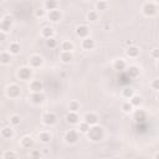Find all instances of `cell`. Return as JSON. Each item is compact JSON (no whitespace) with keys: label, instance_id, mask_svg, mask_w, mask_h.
Instances as JSON below:
<instances>
[{"label":"cell","instance_id":"6da1fadb","mask_svg":"<svg viewBox=\"0 0 159 159\" xmlns=\"http://www.w3.org/2000/svg\"><path fill=\"white\" fill-rule=\"evenodd\" d=\"M88 137L92 141H100V139L103 137V129L101 127H93V128H90L88 131Z\"/></svg>","mask_w":159,"mask_h":159},{"label":"cell","instance_id":"7a4b0ae2","mask_svg":"<svg viewBox=\"0 0 159 159\" xmlns=\"http://www.w3.org/2000/svg\"><path fill=\"white\" fill-rule=\"evenodd\" d=\"M143 10H144V14L148 15V16H152V15H154L157 13V7L152 3H147L144 5V7H143Z\"/></svg>","mask_w":159,"mask_h":159},{"label":"cell","instance_id":"3957f363","mask_svg":"<svg viewBox=\"0 0 159 159\" xmlns=\"http://www.w3.org/2000/svg\"><path fill=\"white\" fill-rule=\"evenodd\" d=\"M65 139H66L67 143H75L78 139V135H77V133L75 131H70V132H67Z\"/></svg>","mask_w":159,"mask_h":159},{"label":"cell","instance_id":"277c9868","mask_svg":"<svg viewBox=\"0 0 159 159\" xmlns=\"http://www.w3.org/2000/svg\"><path fill=\"white\" fill-rule=\"evenodd\" d=\"M30 76H31V70L30 69L24 67V69H21L20 71H19V77H20L21 80H28V78H30Z\"/></svg>","mask_w":159,"mask_h":159},{"label":"cell","instance_id":"5b68a950","mask_svg":"<svg viewBox=\"0 0 159 159\" xmlns=\"http://www.w3.org/2000/svg\"><path fill=\"white\" fill-rule=\"evenodd\" d=\"M97 121H98L97 116L93 115V113H88V115H86V117H85V122L87 124H96Z\"/></svg>","mask_w":159,"mask_h":159},{"label":"cell","instance_id":"8992f818","mask_svg":"<svg viewBox=\"0 0 159 159\" xmlns=\"http://www.w3.org/2000/svg\"><path fill=\"white\" fill-rule=\"evenodd\" d=\"M19 93H20V88L15 85L10 86L9 88H7V94H9L10 97H16V96H19Z\"/></svg>","mask_w":159,"mask_h":159},{"label":"cell","instance_id":"52a82bcc","mask_svg":"<svg viewBox=\"0 0 159 159\" xmlns=\"http://www.w3.org/2000/svg\"><path fill=\"white\" fill-rule=\"evenodd\" d=\"M44 122L46 124H54L56 122V116L54 113H47L44 116Z\"/></svg>","mask_w":159,"mask_h":159},{"label":"cell","instance_id":"ba28073f","mask_svg":"<svg viewBox=\"0 0 159 159\" xmlns=\"http://www.w3.org/2000/svg\"><path fill=\"white\" fill-rule=\"evenodd\" d=\"M77 35L80 37H86L87 35H88V28L85 26V25L78 26V28H77Z\"/></svg>","mask_w":159,"mask_h":159},{"label":"cell","instance_id":"9c48e42d","mask_svg":"<svg viewBox=\"0 0 159 159\" xmlns=\"http://www.w3.org/2000/svg\"><path fill=\"white\" fill-rule=\"evenodd\" d=\"M49 19L52 21H59L60 19H61V14H60V11H57V10H52L49 13Z\"/></svg>","mask_w":159,"mask_h":159},{"label":"cell","instance_id":"30bf717a","mask_svg":"<svg viewBox=\"0 0 159 159\" xmlns=\"http://www.w3.org/2000/svg\"><path fill=\"white\" fill-rule=\"evenodd\" d=\"M82 46H83V49H86V50H92L94 47V41L92 39H86V40H83Z\"/></svg>","mask_w":159,"mask_h":159},{"label":"cell","instance_id":"8fae6325","mask_svg":"<svg viewBox=\"0 0 159 159\" xmlns=\"http://www.w3.org/2000/svg\"><path fill=\"white\" fill-rule=\"evenodd\" d=\"M66 118H67V122H69V123H72V124H75V123L78 122V116H77L75 112H70L69 115H67Z\"/></svg>","mask_w":159,"mask_h":159},{"label":"cell","instance_id":"7c38bea8","mask_svg":"<svg viewBox=\"0 0 159 159\" xmlns=\"http://www.w3.org/2000/svg\"><path fill=\"white\" fill-rule=\"evenodd\" d=\"M30 63H31L34 67H39L41 63H42V59H41L40 56H32V57L30 59Z\"/></svg>","mask_w":159,"mask_h":159},{"label":"cell","instance_id":"4fadbf2b","mask_svg":"<svg viewBox=\"0 0 159 159\" xmlns=\"http://www.w3.org/2000/svg\"><path fill=\"white\" fill-rule=\"evenodd\" d=\"M31 90L34 91L35 93H39L41 90H42V83H41L40 81H34L31 83Z\"/></svg>","mask_w":159,"mask_h":159},{"label":"cell","instance_id":"5bb4252c","mask_svg":"<svg viewBox=\"0 0 159 159\" xmlns=\"http://www.w3.org/2000/svg\"><path fill=\"white\" fill-rule=\"evenodd\" d=\"M135 121H137L138 123H144V121H146V113L142 112V111L137 112V113H135Z\"/></svg>","mask_w":159,"mask_h":159},{"label":"cell","instance_id":"9a60e30c","mask_svg":"<svg viewBox=\"0 0 159 159\" xmlns=\"http://www.w3.org/2000/svg\"><path fill=\"white\" fill-rule=\"evenodd\" d=\"M60 59H61L63 62H70L71 60H72V55H71L70 52H62L61 56H60Z\"/></svg>","mask_w":159,"mask_h":159},{"label":"cell","instance_id":"2e32d148","mask_svg":"<svg viewBox=\"0 0 159 159\" xmlns=\"http://www.w3.org/2000/svg\"><path fill=\"white\" fill-rule=\"evenodd\" d=\"M139 54V50L137 47H129L127 50V55L128 56H132V57H134V56H137Z\"/></svg>","mask_w":159,"mask_h":159},{"label":"cell","instance_id":"e0dca14e","mask_svg":"<svg viewBox=\"0 0 159 159\" xmlns=\"http://www.w3.org/2000/svg\"><path fill=\"white\" fill-rule=\"evenodd\" d=\"M124 67H126V63H124L123 60H117L115 62V69L116 70H124Z\"/></svg>","mask_w":159,"mask_h":159},{"label":"cell","instance_id":"ac0fdd59","mask_svg":"<svg viewBox=\"0 0 159 159\" xmlns=\"http://www.w3.org/2000/svg\"><path fill=\"white\" fill-rule=\"evenodd\" d=\"M51 139V135L46 133V132H42V133H40V141L44 142V143H47Z\"/></svg>","mask_w":159,"mask_h":159},{"label":"cell","instance_id":"d6986e66","mask_svg":"<svg viewBox=\"0 0 159 159\" xmlns=\"http://www.w3.org/2000/svg\"><path fill=\"white\" fill-rule=\"evenodd\" d=\"M72 44L71 42H69V41H65V42L62 44V50H63V52H70L71 50H72Z\"/></svg>","mask_w":159,"mask_h":159},{"label":"cell","instance_id":"ffe728a7","mask_svg":"<svg viewBox=\"0 0 159 159\" xmlns=\"http://www.w3.org/2000/svg\"><path fill=\"white\" fill-rule=\"evenodd\" d=\"M52 34H54V31H52L51 28H45V29L42 30V35H44L45 37H47V39H51Z\"/></svg>","mask_w":159,"mask_h":159},{"label":"cell","instance_id":"44dd1931","mask_svg":"<svg viewBox=\"0 0 159 159\" xmlns=\"http://www.w3.org/2000/svg\"><path fill=\"white\" fill-rule=\"evenodd\" d=\"M32 101L35 102V103H41V102L44 101V96H42V94H40V92L39 93H35L32 96Z\"/></svg>","mask_w":159,"mask_h":159},{"label":"cell","instance_id":"7402d4cb","mask_svg":"<svg viewBox=\"0 0 159 159\" xmlns=\"http://www.w3.org/2000/svg\"><path fill=\"white\" fill-rule=\"evenodd\" d=\"M1 134H3L4 138H10L11 135H13V131H11L10 128H4L1 131Z\"/></svg>","mask_w":159,"mask_h":159},{"label":"cell","instance_id":"603a6c76","mask_svg":"<svg viewBox=\"0 0 159 159\" xmlns=\"http://www.w3.org/2000/svg\"><path fill=\"white\" fill-rule=\"evenodd\" d=\"M45 6H46L47 9H50V11H52V10H56L57 3H56V1H46V3H45Z\"/></svg>","mask_w":159,"mask_h":159},{"label":"cell","instance_id":"cb8c5ba5","mask_svg":"<svg viewBox=\"0 0 159 159\" xmlns=\"http://www.w3.org/2000/svg\"><path fill=\"white\" fill-rule=\"evenodd\" d=\"M127 73H128V76H129L131 78H133V77H135L138 75V69H137V67H131L129 71H128Z\"/></svg>","mask_w":159,"mask_h":159},{"label":"cell","instance_id":"d4e9b609","mask_svg":"<svg viewBox=\"0 0 159 159\" xmlns=\"http://www.w3.org/2000/svg\"><path fill=\"white\" fill-rule=\"evenodd\" d=\"M10 24H11V21L10 20H4L1 22V29H3V31H7V29H10Z\"/></svg>","mask_w":159,"mask_h":159},{"label":"cell","instance_id":"484cf974","mask_svg":"<svg viewBox=\"0 0 159 159\" xmlns=\"http://www.w3.org/2000/svg\"><path fill=\"white\" fill-rule=\"evenodd\" d=\"M22 146L26 147V148H30L32 146V139L31 138H24L22 139Z\"/></svg>","mask_w":159,"mask_h":159},{"label":"cell","instance_id":"4316f807","mask_svg":"<svg viewBox=\"0 0 159 159\" xmlns=\"http://www.w3.org/2000/svg\"><path fill=\"white\" fill-rule=\"evenodd\" d=\"M10 51L13 52V54H19V51H20V46H19L18 44H13L10 46Z\"/></svg>","mask_w":159,"mask_h":159},{"label":"cell","instance_id":"83f0119b","mask_svg":"<svg viewBox=\"0 0 159 159\" xmlns=\"http://www.w3.org/2000/svg\"><path fill=\"white\" fill-rule=\"evenodd\" d=\"M141 102H142L141 97H132V101H131L132 106H138L139 103H141Z\"/></svg>","mask_w":159,"mask_h":159},{"label":"cell","instance_id":"f1b7e54d","mask_svg":"<svg viewBox=\"0 0 159 159\" xmlns=\"http://www.w3.org/2000/svg\"><path fill=\"white\" fill-rule=\"evenodd\" d=\"M90 124H87L86 122L85 123H81L80 124V129H81V132H88L90 131Z\"/></svg>","mask_w":159,"mask_h":159},{"label":"cell","instance_id":"f546056e","mask_svg":"<svg viewBox=\"0 0 159 159\" xmlns=\"http://www.w3.org/2000/svg\"><path fill=\"white\" fill-rule=\"evenodd\" d=\"M56 45H57V41H56L55 39H52V37H51V39L47 40V46L49 47H55Z\"/></svg>","mask_w":159,"mask_h":159},{"label":"cell","instance_id":"4dcf8cb0","mask_svg":"<svg viewBox=\"0 0 159 159\" xmlns=\"http://www.w3.org/2000/svg\"><path fill=\"white\" fill-rule=\"evenodd\" d=\"M4 158H5V159H16L14 152H6L5 156H4Z\"/></svg>","mask_w":159,"mask_h":159},{"label":"cell","instance_id":"1f68e13d","mask_svg":"<svg viewBox=\"0 0 159 159\" xmlns=\"http://www.w3.org/2000/svg\"><path fill=\"white\" fill-rule=\"evenodd\" d=\"M88 20H91V21L97 20V14L94 13V11H91V13L88 14Z\"/></svg>","mask_w":159,"mask_h":159},{"label":"cell","instance_id":"d6a6232c","mask_svg":"<svg viewBox=\"0 0 159 159\" xmlns=\"http://www.w3.org/2000/svg\"><path fill=\"white\" fill-rule=\"evenodd\" d=\"M10 61V57H9V55H6V54H3L1 55V62L3 63H7Z\"/></svg>","mask_w":159,"mask_h":159},{"label":"cell","instance_id":"836d02e7","mask_svg":"<svg viewBox=\"0 0 159 159\" xmlns=\"http://www.w3.org/2000/svg\"><path fill=\"white\" fill-rule=\"evenodd\" d=\"M10 122L13 123V124H19V123H20V118H19L18 116H14V117H11Z\"/></svg>","mask_w":159,"mask_h":159},{"label":"cell","instance_id":"e575fe53","mask_svg":"<svg viewBox=\"0 0 159 159\" xmlns=\"http://www.w3.org/2000/svg\"><path fill=\"white\" fill-rule=\"evenodd\" d=\"M132 109V103H124L123 104V111L124 112H129Z\"/></svg>","mask_w":159,"mask_h":159},{"label":"cell","instance_id":"d590c367","mask_svg":"<svg viewBox=\"0 0 159 159\" xmlns=\"http://www.w3.org/2000/svg\"><path fill=\"white\" fill-rule=\"evenodd\" d=\"M152 87L154 90H158L159 91V80H154L153 83H152Z\"/></svg>","mask_w":159,"mask_h":159},{"label":"cell","instance_id":"8d00e7d4","mask_svg":"<svg viewBox=\"0 0 159 159\" xmlns=\"http://www.w3.org/2000/svg\"><path fill=\"white\" fill-rule=\"evenodd\" d=\"M106 6H107V3H97V7H98L100 10L106 9Z\"/></svg>","mask_w":159,"mask_h":159},{"label":"cell","instance_id":"74e56055","mask_svg":"<svg viewBox=\"0 0 159 159\" xmlns=\"http://www.w3.org/2000/svg\"><path fill=\"white\" fill-rule=\"evenodd\" d=\"M70 108L72 109V112H75V111H76V109L78 108V104L76 103V102H72V103L70 104Z\"/></svg>","mask_w":159,"mask_h":159},{"label":"cell","instance_id":"f35d334b","mask_svg":"<svg viewBox=\"0 0 159 159\" xmlns=\"http://www.w3.org/2000/svg\"><path fill=\"white\" fill-rule=\"evenodd\" d=\"M132 94H133V90L132 88H127L126 91H124V96H132Z\"/></svg>","mask_w":159,"mask_h":159},{"label":"cell","instance_id":"ab89813d","mask_svg":"<svg viewBox=\"0 0 159 159\" xmlns=\"http://www.w3.org/2000/svg\"><path fill=\"white\" fill-rule=\"evenodd\" d=\"M152 55L154 56V57H158V59H159V50H157V49H154V50L152 51Z\"/></svg>","mask_w":159,"mask_h":159},{"label":"cell","instance_id":"60d3db41","mask_svg":"<svg viewBox=\"0 0 159 159\" xmlns=\"http://www.w3.org/2000/svg\"><path fill=\"white\" fill-rule=\"evenodd\" d=\"M36 14H37V16H41V15H44V11L42 10H39Z\"/></svg>","mask_w":159,"mask_h":159},{"label":"cell","instance_id":"b9f144b4","mask_svg":"<svg viewBox=\"0 0 159 159\" xmlns=\"http://www.w3.org/2000/svg\"><path fill=\"white\" fill-rule=\"evenodd\" d=\"M37 156H39V153H37V152H34V153H32V157H34V158H36Z\"/></svg>","mask_w":159,"mask_h":159},{"label":"cell","instance_id":"7bdbcfd3","mask_svg":"<svg viewBox=\"0 0 159 159\" xmlns=\"http://www.w3.org/2000/svg\"><path fill=\"white\" fill-rule=\"evenodd\" d=\"M156 159H159V153H158L157 156H156Z\"/></svg>","mask_w":159,"mask_h":159},{"label":"cell","instance_id":"ee69618b","mask_svg":"<svg viewBox=\"0 0 159 159\" xmlns=\"http://www.w3.org/2000/svg\"><path fill=\"white\" fill-rule=\"evenodd\" d=\"M158 100H159V93H158Z\"/></svg>","mask_w":159,"mask_h":159},{"label":"cell","instance_id":"f6af8a7d","mask_svg":"<svg viewBox=\"0 0 159 159\" xmlns=\"http://www.w3.org/2000/svg\"><path fill=\"white\" fill-rule=\"evenodd\" d=\"M158 66H159V61H158Z\"/></svg>","mask_w":159,"mask_h":159}]
</instances>
